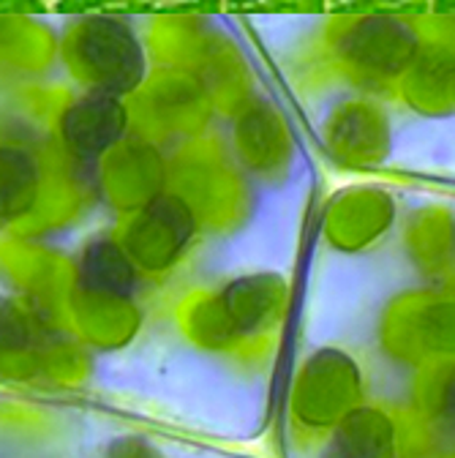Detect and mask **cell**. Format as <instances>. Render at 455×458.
Returning <instances> with one entry per match:
<instances>
[{
    "mask_svg": "<svg viewBox=\"0 0 455 458\" xmlns=\"http://www.w3.org/2000/svg\"><path fill=\"white\" fill-rule=\"evenodd\" d=\"M281 306V278L270 273L240 276L194 309L191 333L207 350H240L275 322Z\"/></svg>",
    "mask_w": 455,
    "mask_h": 458,
    "instance_id": "6da1fadb",
    "label": "cell"
},
{
    "mask_svg": "<svg viewBox=\"0 0 455 458\" xmlns=\"http://www.w3.org/2000/svg\"><path fill=\"white\" fill-rule=\"evenodd\" d=\"M66 55L74 74H80L93 93L121 98L145 82V47L137 33L118 17H85L66 41Z\"/></svg>",
    "mask_w": 455,
    "mask_h": 458,
    "instance_id": "7a4b0ae2",
    "label": "cell"
},
{
    "mask_svg": "<svg viewBox=\"0 0 455 458\" xmlns=\"http://www.w3.org/2000/svg\"><path fill=\"white\" fill-rule=\"evenodd\" d=\"M199 233V210L183 194H156L129 226L126 251L145 270H169L178 265Z\"/></svg>",
    "mask_w": 455,
    "mask_h": 458,
    "instance_id": "3957f363",
    "label": "cell"
},
{
    "mask_svg": "<svg viewBox=\"0 0 455 458\" xmlns=\"http://www.w3.org/2000/svg\"><path fill=\"white\" fill-rule=\"evenodd\" d=\"M129 112L121 98L90 93L63 112L61 137L77 158H98L123 140Z\"/></svg>",
    "mask_w": 455,
    "mask_h": 458,
    "instance_id": "277c9868",
    "label": "cell"
},
{
    "mask_svg": "<svg viewBox=\"0 0 455 458\" xmlns=\"http://www.w3.org/2000/svg\"><path fill=\"white\" fill-rule=\"evenodd\" d=\"M137 265L121 243L96 241L80 262V284L93 298L129 301L137 290Z\"/></svg>",
    "mask_w": 455,
    "mask_h": 458,
    "instance_id": "5b68a950",
    "label": "cell"
},
{
    "mask_svg": "<svg viewBox=\"0 0 455 458\" xmlns=\"http://www.w3.org/2000/svg\"><path fill=\"white\" fill-rule=\"evenodd\" d=\"M322 458H395V426L374 410H355L341 420Z\"/></svg>",
    "mask_w": 455,
    "mask_h": 458,
    "instance_id": "8992f818",
    "label": "cell"
},
{
    "mask_svg": "<svg viewBox=\"0 0 455 458\" xmlns=\"http://www.w3.org/2000/svg\"><path fill=\"white\" fill-rule=\"evenodd\" d=\"M36 191V161L14 148H0V221L25 213Z\"/></svg>",
    "mask_w": 455,
    "mask_h": 458,
    "instance_id": "52a82bcc",
    "label": "cell"
},
{
    "mask_svg": "<svg viewBox=\"0 0 455 458\" xmlns=\"http://www.w3.org/2000/svg\"><path fill=\"white\" fill-rule=\"evenodd\" d=\"M235 148L240 161L254 172L275 169V126L259 109L246 106L235 126Z\"/></svg>",
    "mask_w": 455,
    "mask_h": 458,
    "instance_id": "ba28073f",
    "label": "cell"
}]
</instances>
